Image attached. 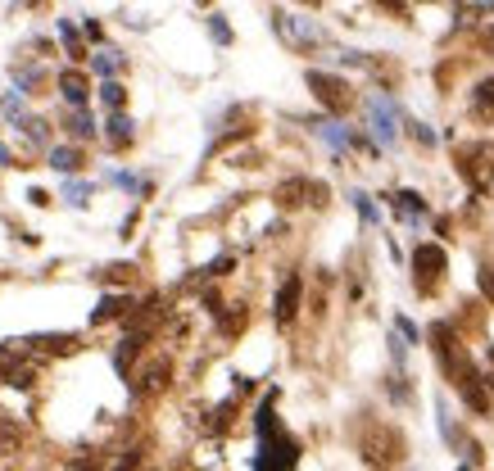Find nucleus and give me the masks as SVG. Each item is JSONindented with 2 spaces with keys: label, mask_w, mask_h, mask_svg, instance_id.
Returning <instances> with one entry per match:
<instances>
[{
  "label": "nucleus",
  "mask_w": 494,
  "mask_h": 471,
  "mask_svg": "<svg viewBox=\"0 0 494 471\" xmlns=\"http://www.w3.org/2000/svg\"><path fill=\"white\" fill-rule=\"evenodd\" d=\"M308 86H313V95L322 100L327 109H345L350 105V82H340V78H331V73H308Z\"/></svg>",
  "instance_id": "f257e3e1"
},
{
  "label": "nucleus",
  "mask_w": 494,
  "mask_h": 471,
  "mask_svg": "<svg viewBox=\"0 0 494 471\" xmlns=\"http://www.w3.org/2000/svg\"><path fill=\"white\" fill-rule=\"evenodd\" d=\"M300 295H304V281H300V272H290L286 281H281V290H277V327H290L295 313H300Z\"/></svg>",
  "instance_id": "f03ea898"
},
{
  "label": "nucleus",
  "mask_w": 494,
  "mask_h": 471,
  "mask_svg": "<svg viewBox=\"0 0 494 471\" xmlns=\"http://www.w3.org/2000/svg\"><path fill=\"white\" fill-rule=\"evenodd\" d=\"M132 304H137L132 295H105L91 313V327H105V322H114V317H132Z\"/></svg>",
  "instance_id": "7ed1b4c3"
},
{
  "label": "nucleus",
  "mask_w": 494,
  "mask_h": 471,
  "mask_svg": "<svg viewBox=\"0 0 494 471\" xmlns=\"http://www.w3.org/2000/svg\"><path fill=\"white\" fill-rule=\"evenodd\" d=\"M59 91H64V100L73 109H86V100H91V82H86L82 73H64V78H59Z\"/></svg>",
  "instance_id": "20e7f679"
},
{
  "label": "nucleus",
  "mask_w": 494,
  "mask_h": 471,
  "mask_svg": "<svg viewBox=\"0 0 494 471\" xmlns=\"http://www.w3.org/2000/svg\"><path fill=\"white\" fill-rule=\"evenodd\" d=\"M413 268L422 272V277H440V272H444V250H440V245H417Z\"/></svg>",
  "instance_id": "39448f33"
},
{
  "label": "nucleus",
  "mask_w": 494,
  "mask_h": 471,
  "mask_svg": "<svg viewBox=\"0 0 494 471\" xmlns=\"http://www.w3.org/2000/svg\"><path fill=\"white\" fill-rule=\"evenodd\" d=\"M51 168L55 172H68V177H73V172H82V150H78V145H51Z\"/></svg>",
  "instance_id": "423d86ee"
},
{
  "label": "nucleus",
  "mask_w": 494,
  "mask_h": 471,
  "mask_svg": "<svg viewBox=\"0 0 494 471\" xmlns=\"http://www.w3.org/2000/svg\"><path fill=\"white\" fill-rule=\"evenodd\" d=\"M367 118H372V132L381 136V141H394V118H390V105H381V100H367Z\"/></svg>",
  "instance_id": "0eeeda50"
},
{
  "label": "nucleus",
  "mask_w": 494,
  "mask_h": 471,
  "mask_svg": "<svg viewBox=\"0 0 494 471\" xmlns=\"http://www.w3.org/2000/svg\"><path fill=\"white\" fill-rule=\"evenodd\" d=\"M105 127H109V145H118V150L132 141V136H137V132H132V118L122 114V109H118V114H109V122H105Z\"/></svg>",
  "instance_id": "6e6552de"
},
{
  "label": "nucleus",
  "mask_w": 494,
  "mask_h": 471,
  "mask_svg": "<svg viewBox=\"0 0 494 471\" xmlns=\"http://www.w3.org/2000/svg\"><path fill=\"white\" fill-rule=\"evenodd\" d=\"M100 100H105V109H109V114H118V109L127 105V86H122V82H114V78H105V82H100Z\"/></svg>",
  "instance_id": "1a4fd4ad"
},
{
  "label": "nucleus",
  "mask_w": 494,
  "mask_h": 471,
  "mask_svg": "<svg viewBox=\"0 0 494 471\" xmlns=\"http://www.w3.org/2000/svg\"><path fill=\"white\" fill-rule=\"evenodd\" d=\"M68 132H73V141H91L95 136V118L86 114V109H73L68 114Z\"/></svg>",
  "instance_id": "9d476101"
},
{
  "label": "nucleus",
  "mask_w": 494,
  "mask_h": 471,
  "mask_svg": "<svg viewBox=\"0 0 494 471\" xmlns=\"http://www.w3.org/2000/svg\"><path fill=\"white\" fill-rule=\"evenodd\" d=\"M394 208H399L404 218H422V213H426L422 195H413V191H399V195H394Z\"/></svg>",
  "instance_id": "9b49d317"
},
{
  "label": "nucleus",
  "mask_w": 494,
  "mask_h": 471,
  "mask_svg": "<svg viewBox=\"0 0 494 471\" xmlns=\"http://www.w3.org/2000/svg\"><path fill=\"white\" fill-rule=\"evenodd\" d=\"M91 68L100 73V78H114V73L122 68V55H118V51H100V55L91 59Z\"/></svg>",
  "instance_id": "f8f14e48"
},
{
  "label": "nucleus",
  "mask_w": 494,
  "mask_h": 471,
  "mask_svg": "<svg viewBox=\"0 0 494 471\" xmlns=\"http://www.w3.org/2000/svg\"><path fill=\"white\" fill-rule=\"evenodd\" d=\"M64 200H68L73 208H86V200H91V186H86V181H68V186H64Z\"/></svg>",
  "instance_id": "ddd939ff"
},
{
  "label": "nucleus",
  "mask_w": 494,
  "mask_h": 471,
  "mask_svg": "<svg viewBox=\"0 0 494 471\" xmlns=\"http://www.w3.org/2000/svg\"><path fill=\"white\" fill-rule=\"evenodd\" d=\"M350 200H354V208H358V213H363V222H377V208H372V200H367L363 191H354Z\"/></svg>",
  "instance_id": "4468645a"
},
{
  "label": "nucleus",
  "mask_w": 494,
  "mask_h": 471,
  "mask_svg": "<svg viewBox=\"0 0 494 471\" xmlns=\"http://www.w3.org/2000/svg\"><path fill=\"white\" fill-rule=\"evenodd\" d=\"M476 105L480 109H494V82H480L476 86Z\"/></svg>",
  "instance_id": "2eb2a0df"
},
{
  "label": "nucleus",
  "mask_w": 494,
  "mask_h": 471,
  "mask_svg": "<svg viewBox=\"0 0 494 471\" xmlns=\"http://www.w3.org/2000/svg\"><path fill=\"white\" fill-rule=\"evenodd\" d=\"M209 32H214L218 41H231V32H227V23H222V14H214V18H209Z\"/></svg>",
  "instance_id": "dca6fc26"
},
{
  "label": "nucleus",
  "mask_w": 494,
  "mask_h": 471,
  "mask_svg": "<svg viewBox=\"0 0 494 471\" xmlns=\"http://www.w3.org/2000/svg\"><path fill=\"white\" fill-rule=\"evenodd\" d=\"M137 467H141V453L132 449V453H122V457H118V467H114V471H137Z\"/></svg>",
  "instance_id": "f3484780"
},
{
  "label": "nucleus",
  "mask_w": 494,
  "mask_h": 471,
  "mask_svg": "<svg viewBox=\"0 0 494 471\" xmlns=\"http://www.w3.org/2000/svg\"><path fill=\"white\" fill-rule=\"evenodd\" d=\"M28 200H32L36 208H46V204H51V195H46V191H28Z\"/></svg>",
  "instance_id": "a211bd4d"
},
{
  "label": "nucleus",
  "mask_w": 494,
  "mask_h": 471,
  "mask_svg": "<svg viewBox=\"0 0 494 471\" xmlns=\"http://www.w3.org/2000/svg\"><path fill=\"white\" fill-rule=\"evenodd\" d=\"M381 5H390L394 14H404V0H381Z\"/></svg>",
  "instance_id": "6ab92c4d"
},
{
  "label": "nucleus",
  "mask_w": 494,
  "mask_h": 471,
  "mask_svg": "<svg viewBox=\"0 0 494 471\" xmlns=\"http://www.w3.org/2000/svg\"><path fill=\"white\" fill-rule=\"evenodd\" d=\"M480 5H494V0H480Z\"/></svg>",
  "instance_id": "aec40b11"
},
{
  "label": "nucleus",
  "mask_w": 494,
  "mask_h": 471,
  "mask_svg": "<svg viewBox=\"0 0 494 471\" xmlns=\"http://www.w3.org/2000/svg\"><path fill=\"white\" fill-rule=\"evenodd\" d=\"M304 5H317V0H304Z\"/></svg>",
  "instance_id": "412c9836"
},
{
  "label": "nucleus",
  "mask_w": 494,
  "mask_h": 471,
  "mask_svg": "<svg viewBox=\"0 0 494 471\" xmlns=\"http://www.w3.org/2000/svg\"><path fill=\"white\" fill-rule=\"evenodd\" d=\"M490 41H494V28H490Z\"/></svg>",
  "instance_id": "4be33fe9"
},
{
  "label": "nucleus",
  "mask_w": 494,
  "mask_h": 471,
  "mask_svg": "<svg viewBox=\"0 0 494 471\" xmlns=\"http://www.w3.org/2000/svg\"><path fill=\"white\" fill-rule=\"evenodd\" d=\"M200 5H209V0H200Z\"/></svg>",
  "instance_id": "5701e85b"
},
{
  "label": "nucleus",
  "mask_w": 494,
  "mask_h": 471,
  "mask_svg": "<svg viewBox=\"0 0 494 471\" xmlns=\"http://www.w3.org/2000/svg\"><path fill=\"white\" fill-rule=\"evenodd\" d=\"M490 358H494V354H490Z\"/></svg>",
  "instance_id": "b1692460"
}]
</instances>
